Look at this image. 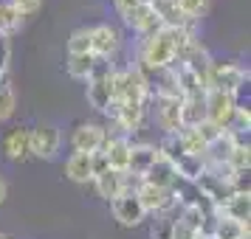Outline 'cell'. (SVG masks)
I'll use <instances>...</instances> for the list:
<instances>
[{
  "mask_svg": "<svg viewBox=\"0 0 251 239\" xmlns=\"http://www.w3.org/2000/svg\"><path fill=\"white\" fill-rule=\"evenodd\" d=\"M138 68L144 73H158L167 70L175 62V45H172L170 28H161L155 34L141 37V48H138Z\"/></svg>",
  "mask_w": 251,
  "mask_h": 239,
  "instance_id": "1",
  "label": "cell"
},
{
  "mask_svg": "<svg viewBox=\"0 0 251 239\" xmlns=\"http://www.w3.org/2000/svg\"><path fill=\"white\" fill-rule=\"evenodd\" d=\"M246 82H249V70H243L237 62H217V59L212 62V70H209V90H220V93L237 96Z\"/></svg>",
  "mask_w": 251,
  "mask_h": 239,
  "instance_id": "2",
  "label": "cell"
},
{
  "mask_svg": "<svg viewBox=\"0 0 251 239\" xmlns=\"http://www.w3.org/2000/svg\"><path fill=\"white\" fill-rule=\"evenodd\" d=\"M59 147H62V132H59L54 124H40V127H34V130H28L31 158L51 160V158H57Z\"/></svg>",
  "mask_w": 251,
  "mask_h": 239,
  "instance_id": "3",
  "label": "cell"
},
{
  "mask_svg": "<svg viewBox=\"0 0 251 239\" xmlns=\"http://www.w3.org/2000/svg\"><path fill=\"white\" fill-rule=\"evenodd\" d=\"M203 102H206V121L226 130V124L231 121V115L237 110V96L220 93V90H206Z\"/></svg>",
  "mask_w": 251,
  "mask_h": 239,
  "instance_id": "4",
  "label": "cell"
},
{
  "mask_svg": "<svg viewBox=\"0 0 251 239\" xmlns=\"http://www.w3.org/2000/svg\"><path fill=\"white\" fill-rule=\"evenodd\" d=\"M110 211H113L116 222L125 228H136L147 219V211L141 208V203H138V197L133 192H122L119 197H113L110 200Z\"/></svg>",
  "mask_w": 251,
  "mask_h": 239,
  "instance_id": "5",
  "label": "cell"
},
{
  "mask_svg": "<svg viewBox=\"0 0 251 239\" xmlns=\"http://www.w3.org/2000/svg\"><path fill=\"white\" fill-rule=\"evenodd\" d=\"M122 45V34L119 28L110 23H99L91 28V54L93 57H102V59H110L119 51Z\"/></svg>",
  "mask_w": 251,
  "mask_h": 239,
  "instance_id": "6",
  "label": "cell"
},
{
  "mask_svg": "<svg viewBox=\"0 0 251 239\" xmlns=\"http://www.w3.org/2000/svg\"><path fill=\"white\" fill-rule=\"evenodd\" d=\"M104 141H107V132H104V127L99 124H76V130L71 132V147H74V152H88V155H93V152H99V149L104 147Z\"/></svg>",
  "mask_w": 251,
  "mask_h": 239,
  "instance_id": "7",
  "label": "cell"
},
{
  "mask_svg": "<svg viewBox=\"0 0 251 239\" xmlns=\"http://www.w3.org/2000/svg\"><path fill=\"white\" fill-rule=\"evenodd\" d=\"M155 121L164 135H175L181 130V99L172 96H155Z\"/></svg>",
  "mask_w": 251,
  "mask_h": 239,
  "instance_id": "8",
  "label": "cell"
},
{
  "mask_svg": "<svg viewBox=\"0 0 251 239\" xmlns=\"http://www.w3.org/2000/svg\"><path fill=\"white\" fill-rule=\"evenodd\" d=\"M141 180H144V183H152V186H158V189H175V186L181 183V174H178V166H175L170 158L155 155L152 166L147 169V174H144Z\"/></svg>",
  "mask_w": 251,
  "mask_h": 239,
  "instance_id": "9",
  "label": "cell"
},
{
  "mask_svg": "<svg viewBox=\"0 0 251 239\" xmlns=\"http://www.w3.org/2000/svg\"><path fill=\"white\" fill-rule=\"evenodd\" d=\"M125 20V25H130L133 31H138L141 37H150V34H155V31H161L164 25H161L158 20V14L152 12V6H147V3H141V6H136L130 14H125L122 17Z\"/></svg>",
  "mask_w": 251,
  "mask_h": 239,
  "instance_id": "10",
  "label": "cell"
},
{
  "mask_svg": "<svg viewBox=\"0 0 251 239\" xmlns=\"http://www.w3.org/2000/svg\"><path fill=\"white\" fill-rule=\"evenodd\" d=\"M113 172H127V158H130V138L127 135H107L104 147L99 149Z\"/></svg>",
  "mask_w": 251,
  "mask_h": 239,
  "instance_id": "11",
  "label": "cell"
},
{
  "mask_svg": "<svg viewBox=\"0 0 251 239\" xmlns=\"http://www.w3.org/2000/svg\"><path fill=\"white\" fill-rule=\"evenodd\" d=\"M0 152L9 160H28L31 158V149H28V130L25 127H14L9 130L3 141H0Z\"/></svg>",
  "mask_w": 251,
  "mask_h": 239,
  "instance_id": "12",
  "label": "cell"
},
{
  "mask_svg": "<svg viewBox=\"0 0 251 239\" xmlns=\"http://www.w3.org/2000/svg\"><path fill=\"white\" fill-rule=\"evenodd\" d=\"M158 155V149L152 144H130V158H127V172L136 174V177H144L147 169L152 166V160Z\"/></svg>",
  "mask_w": 251,
  "mask_h": 239,
  "instance_id": "13",
  "label": "cell"
},
{
  "mask_svg": "<svg viewBox=\"0 0 251 239\" xmlns=\"http://www.w3.org/2000/svg\"><path fill=\"white\" fill-rule=\"evenodd\" d=\"M93 186H96V192H99V197H104L107 203L113 200V197H119V194L125 192V172H113V169H104L99 172V174H93Z\"/></svg>",
  "mask_w": 251,
  "mask_h": 239,
  "instance_id": "14",
  "label": "cell"
},
{
  "mask_svg": "<svg viewBox=\"0 0 251 239\" xmlns=\"http://www.w3.org/2000/svg\"><path fill=\"white\" fill-rule=\"evenodd\" d=\"M85 96H88V104H91L96 113H104V110H107V104L113 102V87H110V76H102V79H88Z\"/></svg>",
  "mask_w": 251,
  "mask_h": 239,
  "instance_id": "15",
  "label": "cell"
},
{
  "mask_svg": "<svg viewBox=\"0 0 251 239\" xmlns=\"http://www.w3.org/2000/svg\"><path fill=\"white\" fill-rule=\"evenodd\" d=\"M144 115H147V104L122 102L119 115H116V127H119L125 135L127 132H136V130H141V124H144Z\"/></svg>",
  "mask_w": 251,
  "mask_h": 239,
  "instance_id": "16",
  "label": "cell"
},
{
  "mask_svg": "<svg viewBox=\"0 0 251 239\" xmlns=\"http://www.w3.org/2000/svg\"><path fill=\"white\" fill-rule=\"evenodd\" d=\"M220 214L228 217V219H234V222H240V225H249V217H251V192H234L226 203H223Z\"/></svg>",
  "mask_w": 251,
  "mask_h": 239,
  "instance_id": "17",
  "label": "cell"
},
{
  "mask_svg": "<svg viewBox=\"0 0 251 239\" xmlns=\"http://www.w3.org/2000/svg\"><path fill=\"white\" fill-rule=\"evenodd\" d=\"M96 155V152H93ZM93 155L88 152H74L68 160H65V174L68 180L74 183H91L93 180Z\"/></svg>",
  "mask_w": 251,
  "mask_h": 239,
  "instance_id": "18",
  "label": "cell"
},
{
  "mask_svg": "<svg viewBox=\"0 0 251 239\" xmlns=\"http://www.w3.org/2000/svg\"><path fill=\"white\" fill-rule=\"evenodd\" d=\"M175 138H178V147H181L183 155H189V158H206V141L203 135L198 132V127H181L178 132H175Z\"/></svg>",
  "mask_w": 251,
  "mask_h": 239,
  "instance_id": "19",
  "label": "cell"
},
{
  "mask_svg": "<svg viewBox=\"0 0 251 239\" xmlns=\"http://www.w3.org/2000/svg\"><path fill=\"white\" fill-rule=\"evenodd\" d=\"M170 70H172V76H175V82H178V90H181L183 99H186V96H203L206 93L203 85H201V79H198L183 62H172Z\"/></svg>",
  "mask_w": 251,
  "mask_h": 239,
  "instance_id": "20",
  "label": "cell"
},
{
  "mask_svg": "<svg viewBox=\"0 0 251 239\" xmlns=\"http://www.w3.org/2000/svg\"><path fill=\"white\" fill-rule=\"evenodd\" d=\"M212 239H249V225H240L234 219L220 214L215 208V225H212Z\"/></svg>",
  "mask_w": 251,
  "mask_h": 239,
  "instance_id": "21",
  "label": "cell"
},
{
  "mask_svg": "<svg viewBox=\"0 0 251 239\" xmlns=\"http://www.w3.org/2000/svg\"><path fill=\"white\" fill-rule=\"evenodd\" d=\"M237 141H240L237 135H231L228 130H223V132H220V135H217L209 147H206V158L203 160H206V163H226Z\"/></svg>",
  "mask_w": 251,
  "mask_h": 239,
  "instance_id": "22",
  "label": "cell"
},
{
  "mask_svg": "<svg viewBox=\"0 0 251 239\" xmlns=\"http://www.w3.org/2000/svg\"><path fill=\"white\" fill-rule=\"evenodd\" d=\"M203 96H186V99H181V124L183 127H201L206 121Z\"/></svg>",
  "mask_w": 251,
  "mask_h": 239,
  "instance_id": "23",
  "label": "cell"
},
{
  "mask_svg": "<svg viewBox=\"0 0 251 239\" xmlns=\"http://www.w3.org/2000/svg\"><path fill=\"white\" fill-rule=\"evenodd\" d=\"M93 65H96V57H93V54H68V59H65L68 76L71 79H82V82L91 79Z\"/></svg>",
  "mask_w": 251,
  "mask_h": 239,
  "instance_id": "24",
  "label": "cell"
},
{
  "mask_svg": "<svg viewBox=\"0 0 251 239\" xmlns=\"http://www.w3.org/2000/svg\"><path fill=\"white\" fill-rule=\"evenodd\" d=\"M20 25H23V14L17 12L9 0H0V37L9 40Z\"/></svg>",
  "mask_w": 251,
  "mask_h": 239,
  "instance_id": "25",
  "label": "cell"
},
{
  "mask_svg": "<svg viewBox=\"0 0 251 239\" xmlns=\"http://www.w3.org/2000/svg\"><path fill=\"white\" fill-rule=\"evenodd\" d=\"M226 163L234 172H249V166H251V147H249L246 138H240L237 144H234V149H231V155H228Z\"/></svg>",
  "mask_w": 251,
  "mask_h": 239,
  "instance_id": "26",
  "label": "cell"
},
{
  "mask_svg": "<svg viewBox=\"0 0 251 239\" xmlns=\"http://www.w3.org/2000/svg\"><path fill=\"white\" fill-rule=\"evenodd\" d=\"M65 48H68V54H91V28L82 25L76 31H71Z\"/></svg>",
  "mask_w": 251,
  "mask_h": 239,
  "instance_id": "27",
  "label": "cell"
},
{
  "mask_svg": "<svg viewBox=\"0 0 251 239\" xmlns=\"http://www.w3.org/2000/svg\"><path fill=\"white\" fill-rule=\"evenodd\" d=\"M249 127H251V113H249V107H240V104H237V110H234V115H231V121L226 124V130L231 132V135L246 138V135H249Z\"/></svg>",
  "mask_w": 251,
  "mask_h": 239,
  "instance_id": "28",
  "label": "cell"
},
{
  "mask_svg": "<svg viewBox=\"0 0 251 239\" xmlns=\"http://www.w3.org/2000/svg\"><path fill=\"white\" fill-rule=\"evenodd\" d=\"M14 107H17L14 90L6 85V82H0V121H9V118L14 115Z\"/></svg>",
  "mask_w": 251,
  "mask_h": 239,
  "instance_id": "29",
  "label": "cell"
},
{
  "mask_svg": "<svg viewBox=\"0 0 251 239\" xmlns=\"http://www.w3.org/2000/svg\"><path fill=\"white\" fill-rule=\"evenodd\" d=\"M178 9L183 12L186 20L198 23V20L206 14V9H209V0H178Z\"/></svg>",
  "mask_w": 251,
  "mask_h": 239,
  "instance_id": "30",
  "label": "cell"
},
{
  "mask_svg": "<svg viewBox=\"0 0 251 239\" xmlns=\"http://www.w3.org/2000/svg\"><path fill=\"white\" fill-rule=\"evenodd\" d=\"M172 225H175V217L172 214H155L150 234H152V239H170L172 237Z\"/></svg>",
  "mask_w": 251,
  "mask_h": 239,
  "instance_id": "31",
  "label": "cell"
},
{
  "mask_svg": "<svg viewBox=\"0 0 251 239\" xmlns=\"http://www.w3.org/2000/svg\"><path fill=\"white\" fill-rule=\"evenodd\" d=\"M9 3H12V6L23 14V17H25V14L40 12V6H43V0H9Z\"/></svg>",
  "mask_w": 251,
  "mask_h": 239,
  "instance_id": "32",
  "label": "cell"
},
{
  "mask_svg": "<svg viewBox=\"0 0 251 239\" xmlns=\"http://www.w3.org/2000/svg\"><path fill=\"white\" fill-rule=\"evenodd\" d=\"M9 57H12L9 40H6V37H0V76L6 73V68H9Z\"/></svg>",
  "mask_w": 251,
  "mask_h": 239,
  "instance_id": "33",
  "label": "cell"
},
{
  "mask_svg": "<svg viewBox=\"0 0 251 239\" xmlns=\"http://www.w3.org/2000/svg\"><path fill=\"white\" fill-rule=\"evenodd\" d=\"M116 3V12H119V17H125V14H130L136 6H141V0H113Z\"/></svg>",
  "mask_w": 251,
  "mask_h": 239,
  "instance_id": "34",
  "label": "cell"
},
{
  "mask_svg": "<svg viewBox=\"0 0 251 239\" xmlns=\"http://www.w3.org/2000/svg\"><path fill=\"white\" fill-rule=\"evenodd\" d=\"M170 239H195V231H189L186 225H181L178 219H175V225H172V237Z\"/></svg>",
  "mask_w": 251,
  "mask_h": 239,
  "instance_id": "35",
  "label": "cell"
},
{
  "mask_svg": "<svg viewBox=\"0 0 251 239\" xmlns=\"http://www.w3.org/2000/svg\"><path fill=\"white\" fill-rule=\"evenodd\" d=\"M6 197H9V186H6V180L0 177V205L6 203Z\"/></svg>",
  "mask_w": 251,
  "mask_h": 239,
  "instance_id": "36",
  "label": "cell"
},
{
  "mask_svg": "<svg viewBox=\"0 0 251 239\" xmlns=\"http://www.w3.org/2000/svg\"><path fill=\"white\" fill-rule=\"evenodd\" d=\"M195 239H212V237H206V234H195Z\"/></svg>",
  "mask_w": 251,
  "mask_h": 239,
  "instance_id": "37",
  "label": "cell"
},
{
  "mask_svg": "<svg viewBox=\"0 0 251 239\" xmlns=\"http://www.w3.org/2000/svg\"><path fill=\"white\" fill-rule=\"evenodd\" d=\"M0 239H12V237H9V234H0Z\"/></svg>",
  "mask_w": 251,
  "mask_h": 239,
  "instance_id": "38",
  "label": "cell"
},
{
  "mask_svg": "<svg viewBox=\"0 0 251 239\" xmlns=\"http://www.w3.org/2000/svg\"><path fill=\"white\" fill-rule=\"evenodd\" d=\"M0 82H3V76H0Z\"/></svg>",
  "mask_w": 251,
  "mask_h": 239,
  "instance_id": "39",
  "label": "cell"
}]
</instances>
